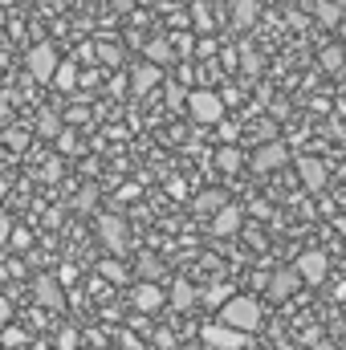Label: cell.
Masks as SVG:
<instances>
[{
  "label": "cell",
  "instance_id": "1",
  "mask_svg": "<svg viewBox=\"0 0 346 350\" xmlns=\"http://www.w3.org/2000/svg\"><path fill=\"white\" fill-rule=\"evenodd\" d=\"M220 322L232 326V330L253 334V330L261 326V301L257 297H232L228 306H220Z\"/></svg>",
  "mask_w": 346,
  "mask_h": 350
},
{
  "label": "cell",
  "instance_id": "2",
  "mask_svg": "<svg viewBox=\"0 0 346 350\" xmlns=\"http://www.w3.org/2000/svg\"><path fill=\"white\" fill-rule=\"evenodd\" d=\"M187 114L196 118V122H204V126H220V118H224V98L216 94V90H191L187 94Z\"/></svg>",
  "mask_w": 346,
  "mask_h": 350
},
{
  "label": "cell",
  "instance_id": "3",
  "mask_svg": "<svg viewBox=\"0 0 346 350\" xmlns=\"http://www.w3.org/2000/svg\"><path fill=\"white\" fill-rule=\"evenodd\" d=\"M57 66H62V57H57V49H53L49 41L33 45V49L25 53V70H29V78H33V82H53Z\"/></svg>",
  "mask_w": 346,
  "mask_h": 350
},
{
  "label": "cell",
  "instance_id": "4",
  "mask_svg": "<svg viewBox=\"0 0 346 350\" xmlns=\"http://www.w3.org/2000/svg\"><path fill=\"white\" fill-rule=\"evenodd\" d=\"M200 338H204L208 350H249V334H245V330H232V326H224V322H208V326L200 330Z\"/></svg>",
  "mask_w": 346,
  "mask_h": 350
},
{
  "label": "cell",
  "instance_id": "5",
  "mask_svg": "<svg viewBox=\"0 0 346 350\" xmlns=\"http://www.w3.org/2000/svg\"><path fill=\"white\" fill-rule=\"evenodd\" d=\"M289 163V151H285V143L281 139H269V143H261L257 151H253V159H249V167L257 175L265 172H277V167H285Z\"/></svg>",
  "mask_w": 346,
  "mask_h": 350
},
{
  "label": "cell",
  "instance_id": "6",
  "mask_svg": "<svg viewBox=\"0 0 346 350\" xmlns=\"http://www.w3.org/2000/svg\"><path fill=\"white\" fill-rule=\"evenodd\" d=\"M98 241L110 249V253H127V241H131V232H127V220L122 216H98Z\"/></svg>",
  "mask_w": 346,
  "mask_h": 350
},
{
  "label": "cell",
  "instance_id": "7",
  "mask_svg": "<svg viewBox=\"0 0 346 350\" xmlns=\"http://www.w3.org/2000/svg\"><path fill=\"white\" fill-rule=\"evenodd\" d=\"M33 297H37V306H45V310H66V289H62V281H57L53 273H37Z\"/></svg>",
  "mask_w": 346,
  "mask_h": 350
},
{
  "label": "cell",
  "instance_id": "8",
  "mask_svg": "<svg viewBox=\"0 0 346 350\" xmlns=\"http://www.w3.org/2000/svg\"><path fill=\"white\" fill-rule=\"evenodd\" d=\"M293 269L302 273V281H306V285H322V281H326V273H330V257H326V253H318V249H310V253H302V257H297Z\"/></svg>",
  "mask_w": 346,
  "mask_h": 350
},
{
  "label": "cell",
  "instance_id": "9",
  "mask_svg": "<svg viewBox=\"0 0 346 350\" xmlns=\"http://www.w3.org/2000/svg\"><path fill=\"white\" fill-rule=\"evenodd\" d=\"M131 301H135V310H139V314H155V310H163V306H168V293H163L155 281H139V285L131 289Z\"/></svg>",
  "mask_w": 346,
  "mask_h": 350
},
{
  "label": "cell",
  "instance_id": "10",
  "mask_svg": "<svg viewBox=\"0 0 346 350\" xmlns=\"http://www.w3.org/2000/svg\"><path fill=\"white\" fill-rule=\"evenodd\" d=\"M297 285H302V273H297V269H277V273L265 281V293H269L273 301H285L289 293H297Z\"/></svg>",
  "mask_w": 346,
  "mask_h": 350
},
{
  "label": "cell",
  "instance_id": "11",
  "mask_svg": "<svg viewBox=\"0 0 346 350\" xmlns=\"http://www.w3.org/2000/svg\"><path fill=\"white\" fill-rule=\"evenodd\" d=\"M241 224H245V212H241L237 204H228V208H220V212L212 216V237H237Z\"/></svg>",
  "mask_w": 346,
  "mask_h": 350
},
{
  "label": "cell",
  "instance_id": "12",
  "mask_svg": "<svg viewBox=\"0 0 346 350\" xmlns=\"http://www.w3.org/2000/svg\"><path fill=\"white\" fill-rule=\"evenodd\" d=\"M159 82H163V70L151 66V62H139V66L131 70V90H135V94H151Z\"/></svg>",
  "mask_w": 346,
  "mask_h": 350
},
{
  "label": "cell",
  "instance_id": "13",
  "mask_svg": "<svg viewBox=\"0 0 346 350\" xmlns=\"http://www.w3.org/2000/svg\"><path fill=\"white\" fill-rule=\"evenodd\" d=\"M297 172H302V183H306L310 191H322V187H326V163H322V159L302 155V159H297Z\"/></svg>",
  "mask_w": 346,
  "mask_h": 350
},
{
  "label": "cell",
  "instance_id": "14",
  "mask_svg": "<svg viewBox=\"0 0 346 350\" xmlns=\"http://www.w3.org/2000/svg\"><path fill=\"white\" fill-rule=\"evenodd\" d=\"M143 53H147V62H151V66H159V70L175 62V45L168 41V37H155V41H147V49H143Z\"/></svg>",
  "mask_w": 346,
  "mask_h": 350
},
{
  "label": "cell",
  "instance_id": "15",
  "mask_svg": "<svg viewBox=\"0 0 346 350\" xmlns=\"http://www.w3.org/2000/svg\"><path fill=\"white\" fill-rule=\"evenodd\" d=\"M168 301H172L175 310H191V306L200 301V293H196V285H191V281H183V277H179V281L172 285V293H168Z\"/></svg>",
  "mask_w": 346,
  "mask_h": 350
},
{
  "label": "cell",
  "instance_id": "16",
  "mask_svg": "<svg viewBox=\"0 0 346 350\" xmlns=\"http://www.w3.org/2000/svg\"><path fill=\"white\" fill-rule=\"evenodd\" d=\"M220 208H228V196H224L220 187H208V191H200V196H196V212H204V216H216Z\"/></svg>",
  "mask_w": 346,
  "mask_h": 350
},
{
  "label": "cell",
  "instance_id": "17",
  "mask_svg": "<svg viewBox=\"0 0 346 350\" xmlns=\"http://www.w3.org/2000/svg\"><path fill=\"white\" fill-rule=\"evenodd\" d=\"M261 12V0H237V8H232V25L237 29H249L253 21H257Z\"/></svg>",
  "mask_w": 346,
  "mask_h": 350
},
{
  "label": "cell",
  "instance_id": "18",
  "mask_svg": "<svg viewBox=\"0 0 346 350\" xmlns=\"http://www.w3.org/2000/svg\"><path fill=\"white\" fill-rule=\"evenodd\" d=\"M62 131H66V126H62V114L45 110V114L37 118V135H41V139H62Z\"/></svg>",
  "mask_w": 346,
  "mask_h": 350
},
{
  "label": "cell",
  "instance_id": "19",
  "mask_svg": "<svg viewBox=\"0 0 346 350\" xmlns=\"http://www.w3.org/2000/svg\"><path fill=\"white\" fill-rule=\"evenodd\" d=\"M241 159H245V155L237 151V143H224V147L216 151V167H220V172H241Z\"/></svg>",
  "mask_w": 346,
  "mask_h": 350
},
{
  "label": "cell",
  "instance_id": "20",
  "mask_svg": "<svg viewBox=\"0 0 346 350\" xmlns=\"http://www.w3.org/2000/svg\"><path fill=\"white\" fill-rule=\"evenodd\" d=\"M53 86L66 90V94L78 86V62H62V66H57V74H53Z\"/></svg>",
  "mask_w": 346,
  "mask_h": 350
},
{
  "label": "cell",
  "instance_id": "21",
  "mask_svg": "<svg viewBox=\"0 0 346 350\" xmlns=\"http://www.w3.org/2000/svg\"><path fill=\"white\" fill-rule=\"evenodd\" d=\"M314 12H318V21H322V25H330V29H338V25L346 21L343 8H338L334 0H318V8H314Z\"/></svg>",
  "mask_w": 346,
  "mask_h": 350
},
{
  "label": "cell",
  "instance_id": "22",
  "mask_svg": "<svg viewBox=\"0 0 346 350\" xmlns=\"http://www.w3.org/2000/svg\"><path fill=\"white\" fill-rule=\"evenodd\" d=\"M98 273H102L106 281H118V285L127 281V265H122V261H102V265H98Z\"/></svg>",
  "mask_w": 346,
  "mask_h": 350
},
{
  "label": "cell",
  "instance_id": "23",
  "mask_svg": "<svg viewBox=\"0 0 346 350\" xmlns=\"http://www.w3.org/2000/svg\"><path fill=\"white\" fill-rule=\"evenodd\" d=\"M191 21H196V29H200V33H208V29H212V12H208V4H204V0H196V4H191Z\"/></svg>",
  "mask_w": 346,
  "mask_h": 350
},
{
  "label": "cell",
  "instance_id": "24",
  "mask_svg": "<svg viewBox=\"0 0 346 350\" xmlns=\"http://www.w3.org/2000/svg\"><path fill=\"white\" fill-rule=\"evenodd\" d=\"M98 62H102V66H118V62H122V49L110 45V41H102V45H98Z\"/></svg>",
  "mask_w": 346,
  "mask_h": 350
},
{
  "label": "cell",
  "instance_id": "25",
  "mask_svg": "<svg viewBox=\"0 0 346 350\" xmlns=\"http://www.w3.org/2000/svg\"><path fill=\"white\" fill-rule=\"evenodd\" d=\"M204 301H208V306H228L232 293H228V285H212V289L204 293Z\"/></svg>",
  "mask_w": 346,
  "mask_h": 350
},
{
  "label": "cell",
  "instance_id": "26",
  "mask_svg": "<svg viewBox=\"0 0 346 350\" xmlns=\"http://www.w3.org/2000/svg\"><path fill=\"white\" fill-rule=\"evenodd\" d=\"M187 94H191V90H183V86H175V82H168V106H172V110H179V106L187 102Z\"/></svg>",
  "mask_w": 346,
  "mask_h": 350
},
{
  "label": "cell",
  "instance_id": "27",
  "mask_svg": "<svg viewBox=\"0 0 346 350\" xmlns=\"http://www.w3.org/2000/svg\"><path fill=\"white\" fill-rule=\"evenodd\" d=\"M139 273H143L147 281H155V277H163V265L155 261V257H143V261H139Z\"/></svg>",
  "mask_w": 346,
  "mask_h": 350
},
{
  "label": "cell",
  "instance_id": "28",
  "mask_svg": "<svg viewBox=\"0 0 346 350\" xmlns=\"http://www.w3.org/2000/svg\"><path fill=\"white\" fill-rule=\"evenodd\" d=\"M322 66H326L330 74H338V70H343V49H322Z\"/></svg>",
  "mask_w": 346,
  "mask_h": 350
},
{
  "label": "cell",
  "instance_id": "29",
  "mask_svg": "<svg viewBox=\"0 0 346 350\" xmlns=\"http://www.w3.org/2000/svg\"><path fill=\"white\" fill-rule=\"evenodd\" d=\"M57 350H78V330H57Z\"/></svg>",
  "mask_w": 346,
  "mask_h": 350
},
{
  "label": "cell",
  "instance_id": "30",
  "mask_svg": "<svg viewBox=\"0 0 346 350\" xmlns=\"http://www.w3.org/2000/svg\"><path fill=\"white\" fill-rule=\"evenodd\" d=\"M4 143H8L12 151H25V147H29V135H25V131H4Z\"/></svg>",
  "mask_w": 346,
  "mask_h": 350
},
{
  "label": "cell",
  "instance_id": "31",
  "mask_svg": "<svg viewBox=\"0 0 346 350\" xmlns=\"http://www.w3.org/2000/svg\"><path fill=\"white\" fill-rule=\"evenodd\" d=\"M4 347H25V330H16V326H4V338H0Z\"/></svg>",
  "mask_w": 346,
  "mask_h": 350
},
{
  "label": "cell",
  "instance_id": "32",
  "mask_svg": "<svg viewBox=\"0 0 346 350\" xmlns=\"http://www.w3.org/2000/svg\"><path fill=\"white\" fill-rule=\"evenodd\" d=\"M8 245H16V249H29V245H33V232H29V228H12V241H8Z\"/></svg>",
  "mask_w": 346,
  "mask_h": 350
},
{
  "label": "cell",
  "instance_id": "33",
  "mask_svg": "<svg viewBox=\"0 0 346 350\" xmlns=\"http://www.w3.org/2000/svg\"><path fill=\"white\" fill-rule=\"evenodd\" d=\"M12 241V220H8V212L0 208V245H8Z\"/></svg>",
  "mask_w": 346,
  "mask_h": 350
},
{
  "label": "cell",
  "instance_id": "34",
  "mask_svg": "<svg viewBox=\"0 0 346 350\" xmlns=\"http://www.w3.org/2000/svg\"><path fill=\"white\" fill-rule=\"evenodd\" d=\"M94 200H98V191H94V187H86V191L74 200V208H82V212H86V208H94Z\"/></svg>",
  "mask_w": 346,
  "mask_h": 350
},
{
  "label": "cell",
  "instance_id": "35",
  "mask_svg": "<svg viewBox=\"0 0 346 350\" xmlns=\"http://www.w3.org/2000/svg\"><path fill=\"white\" fill-rule=\"evenodd\" d=\"M8 322H12V301L0 293V326H8Z\"/></svg>",
  "mask_w": 346,
  "mask_h": 350
},
{
  "label": "cell",
  "instance_id": "36",
  "mask_svg": "<svg viewBox=\"0 0 346 350\" xmlns=\"http://www.w3.org/2000/svg\"><path fill=\"white\" fill-rule=\"evenodd\" d=\"M220 139H224V143H237V126H228V122H220Z\"/></svg>",
  "mask_w": 346,
  "mask_h": 350
},
{
  "label": "cell",
  "instance_id": "37",
  "mask_svg": "<svg viewBox=\"0 0 346 350\" xmlns=\"http://www.w3.org/2000/svg\"><path fill=\"white\" fill-rule=\"evenodd\" d=\"M175 53H191V37H175Z\"/></svg>",
  "mask_w": 346,
  "mask_h": 350
},
{
  "label": "cell",
  "instance_id": "38",
  "mask_svg": "<svg viewBox=\"0 0 346 350\" xmlns=\"http://www.w3.org/2000/svg\"><path fill=\"white\" fill-rule=\"evenodd\" d=\"M196 53H204V57H208V53H216V41H208V37H204V41L196 45Z\"/></svg>",
  "mask_w": 346,
  "mask_h": 350
},
{
  "label": "cell",
  "instance_id": "39",
  "mask_svg": "<svg viewBox=\"0 0 346 350\" xmlns=\"http://www.w3.org/2000/svg\"><path fill=\"white\" fill-rule=\"evenodd\" d=\"M57 143H62V151H74V143H78V139H74L70 131H62V139H57Z\"/></svg>",
  "mask_w": 346,
  "mask_h": 350
},
{
  "label": "cell",
  "instance_id": "40",
  "mask_svg": "<svg viewBox=\"0 0 346 350\" xmlns=\"http://www.w3.org/2000/svg\"><path fill=\"white\" fill-rule=\"evenodd\" d=\"M245 70H249V74H257V70H261V62H257V53H249V57H245Z\"/></svg>",
  "mask_w": 346,
  "mask_h": 350
},
{
  "label": "cell",
  "instance_id": "41",
  "mask_svg": "<svg viewBox=\"0 0 346 350\" xmlns=\"http://www.w3.org/2000/svg\"><path fill=\"white\" fill-rule=\"evenodd\" d=\"M8 118V98H0V122Z\"/></svg>",
  "mask_w": 346,
  "mask_h": 350
},
{
  "label": "cell",
  "instance_id": "42",
  "mask_svg": "<svg viewBox=\"0 0 346 350\" xmlns=\"http://www.w3.org/2000/svg\"><path fill=\"white\" fill-rule=\"evenodd\" d=\"M334 228H338V232L346 237V216H338V220H334Z\"/></svg>",
  "mask_w": 346,
  "mask_h": 350
},
{
  "label": "cell",
  "instance_id": "43",
  "mask_svg": "<svg viewBox=\"0 0 346 350\" xmlns=\"http://www.w3.org/2000/svg\"><path fill=\"white\" fill-rule=\"evenodd\" d=\"M277 350H302V347H293V342H281V347H277Z\"/></svg>",
  "mask_w": 346,
  "mask_h": 350
},
{
  "label": "cell",
  "instance_id": "44",
  "mask_svg": "<svg viewBox=\"0 0 346 350\" xmlns=\"http://www.w3.org/2000/svg\"><path fill=\"white\" fill-rule=\"evenodd\" d=\"M338 37H343V41H346V21H343V25H338Z\"/></svg>",
  "mask_w": 346,
  "mask_h": 350
}]
</instances>
